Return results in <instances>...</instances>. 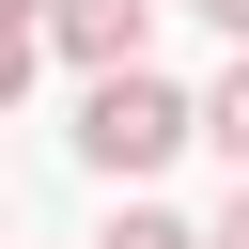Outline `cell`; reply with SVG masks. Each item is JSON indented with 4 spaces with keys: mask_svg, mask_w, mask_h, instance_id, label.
<instances>
[{
    "mask_svg": "<svg viewBox=\"0 0 249 249\" xmlns=\"http://www.w3.org/2000/svg\"><path fill=\"white\" fill-rule=\"evenodd\" d=\"M171 140H187V93H171L156 62H124V78H93V93H78V156H93V171H124V187H140Z\"/></svg>",
    "mask_w": 249,
    "mask_h": 249,
    "instance_id": "6da1fadb",
    "label": "cell"
},
{
    "mask_svg": "<svg viewBox=\"0 0 249 249\" xmlns=\"http://www.w3.org/2000/svg\"><path fill=\"white\" fill-rule=\"evenodd\" d=\"M140 31H156V0H47V16H31V47H62L78 78H124Z\"/></svg>",
    "mask_w": 249,
    "mask_h": 249,
    "instance_id": "7a4b0ae2",
    "label": "cell"
},
{
    "mask_svg": "<svg viewBox=\"0 0 249 249\" xmlns=\"http://www.w3.org/2000/svg\"><path fill=\"white\" fill-rule=\"evenodd\" d=\"M187 140H218V156H233V171H249V47H233V78H218V93H202V109H187Z\"/></svg>",
    "mask_w": 249,
    "mask_h": 249,
    "instance_id": "3957f363",
    "label": "cell"
},
{
    "mask_svg": "<svg viewBox=\"0 0 249 249\" xmlns=\"http://www.w3.org/2000/svg\"><path fill=\"white\" fill-rule=\"evenodd\" d=\"M93 249H202V233H187V218H171V202H124V218H109V233H93Z\"/></svg>",
    "mask_w": 249,
    "mask_h": 249,
    "instance_id": "277c9868",
    "label": "cell"
},
{
    "mask_svg": "<svg viewBox=\"0 0 249 249\" xmlns=\"http://www.w3.org/2000/svg\"><path fill=\"white\" fill-rule=\"evenodd\" d=\"M202 249H249V171H233V218H218V233H202Z\"/></svg>",
    "mask_w": 249,
    "mask_h": 249,
    "instance_id": "5b68a950",
    "label": "cell"
},
{
    "mask_svg": "<svg viewBox=\"0 0 249 249\" xmlns=\"http://www.w3.org/2000/svg\"><path fill=\"white\" fill-rule=\"evenodd\" d=\"M16 93H31V47H0V109H16Z\"/></svg>",
    "mask_w": 249,
    "mask_h": 249,
    "instance_id": "8992f818",
    "label": "cell"
},
{
    "mask_svg": "<svg viewBox=\"0 0 249 249\" xmlns=\"http://www.w3.org/2000/svg\"><path fill=\"white\" fill-rule=\"evenodd\" d=\"M31 16H47V0H0V47H31Z\"/></svg>",
    "mask_w": 249,
    "mask_h": 249,
    "instance_id": "52a82bcc",
    "label": "cell"
},
{
    "mask_svg": "<svg viewBox=\"0 0 249 249\" xmlns=\"http://www.w3.org/2000/svg\"><path fill=\"white\" fill-rule=\"evenodd\" d=\"M202 16H218V31H233V47H249V0H202Z\"/></svg>",
    "mask_w": 249,
    "mask_h": 249,
    "instance_id": "ba28073f",
    "label": "cell"
}]
</instances>
